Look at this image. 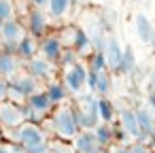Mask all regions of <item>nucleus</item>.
<instances>
[{
    "label": "nucleus",
    "instance_id": "42",
    "mask_svg": "<svg viewBox=\"0 0 155 153\" xmlns=\"http://www.w3.org/2000/svg\"><path fill=\"white\" fill-rule=\"evenodd\" d=\"M74 153H79V151H74Z\"/></svg>",
    "mask_w": 155,
    "mask_h": 153
},
{
    "label": "nucleus",
    "instance_id": "18",
    "mask_svg": "<svg viewBox=\"0 0 155 153\" xmlns=\"http://www.w3.org/2000/svg\"><path fill=\"white\" fill-rule=\"evenodd\" d=\"M72 49H74L79 55H91V53H94V51H91V49H94V43H91V36H89V32H87V30L77 28Z\"/></svg>",
    "mask_w": 155,
    "mask_h": 153
},
{
    "label": "nucleus",
    "instance_id": "38",
    "mask_svg": "<svg viewBox=\"0 0 155 153\" xmlns=\"http://www.w3.org/2000/svg\"><path fill=\"white\" fill-rule=\"evenodd\" d=\"M151 47H153V51H155V32H153V38H151V43H149Z\"/></svg>",
    "mask_w": 155,
    "mask_h": 153
},
{
    "label": "nucleus",
    "instance_id": "41",
    "mask_svg": "<svg viewBox=\"0 0 155 153\" xmlns=\"http://www.w3.org/2000/svg\"><path fill=\"white\" fill-rule=\"evenodd\" d=\"M19 153H26V151H19Z\"/></svg>",
    "mask_w": 155,
    "mask_h": 153
},
{
    "label": "nucleus",
    "instance_id": "32",
    "mask_svg": "<svg viewBox=\"0 0 155 153\" xmlns=\"http://www.w3.org/2000/svg\"><path fill=\"white\" fill-rule=\"evenodd\" d=\"M149 89H151V91L155 94V68H153V70L149 72Z\"/></svg>",
    "mask_w": 155,
    "mask_h": 153
},
{
    "label": "nucleus",
    "instance_id": "16",
    "mask_svg": "<svg viewBox=\"0 0 155 153\" xmlns=\"http://www.w3.org/2000/svg\"><path fill=\"white\" fill-rule=\"evenodd\" d=\"M72 145H74V149H77L79 153H89L91 149L98 147V138H96L94 130H81L79 136L72 140Z\"/></svg>",
    "mask_w": 155,
    "mask_h": 153
},
{
    "label": "nucleus",
    "instance_id": "20",
    "mask_svg": "<svg viewBox=\"0 0 155 153\" xmlns=\"http://www.w3.org/2000/svg\"><path fill=\"white\" fill-rule=\"evenodd\" d=\"M110 87H113V77H110V72H108V70H102V72H98V77H96V89H94V94H98L100 98H106V96L110 94Z\"/></svg>",
    "mask_w": 155,
    "mask_h": 153
},
{
    "label": "nucleus",
    "instance_id": "15",
    "mask_svg": "<svg viewBox=\"0 0 155 153\" xmlns=\"http://www.w3.org/2000/svg\"><path fill=\"white\" fill-rule=\"evenodd\" d=\"M136 117H138V123H140V130H142L144 138H149L151 134H155V113L149 106L136 108Z\"/></svg>",
    "mask_w": 155,
    "mask_h": 153
},
{
    "label": "nucleus",
    "instance_id": "40",
    "mask_svg": "<svg viewBox=\"0 0 155 153\" xmlns=\"http://www.w3.org/2000/svg\"><path fill=\"white\" fill-rule=\"evenodd\" d=\"M2 24H5V22H0V34H2Z\"/></svg>",
    "mask_w": 155,
    "mask_h": 153
},
{
    "label": "nucleus",
    "instance_id": "27",
    "mask_svg": "<svg viewBox=\"0 0 155 153\" xmlns=\"http://www.w3.org/2000/svg\"><path fill=\"white\" fill-rule=\"evenodd\" d=\"M79 58H81V55H79L72 47H66L64 53H62V60H60V68H72L77 62H81Z\"/></svg>",
    "mask_w": 155,
    "mask_h": 153
},
{
    "label": "nucleus",
    "instance_id": "6",
    "mask_svg": "<svg viewBox=\"0 0 155 153\" xmlns=\"http://www.w3.org/2000/svg\"><path fill=\"white\" fill-rule=\"evenodd\" d=\"M17 140H19V145H24L26 149L47 142L45 130H43L36 121H26V123H21V125L17 128Z\"/></svg>",
    "mask_w": 155,
    "mask_h": 153
},
{
    "label": "nucleus",
    "instance_id": "28",
    "mask_svg": "<svg viewBox=\"0 0 155 153\" xmlns=\"http://www.w3.org/2000/svg\"><path fill=\"white\" fill-rule=\"evenodd\" d=\"M15 15V7L11 0H0V22H9Z\"/></svg>",
    "mask_w": 155,
    "mask_h": 153
},
{
    "label": "nucleus",
    "instance_id": "33",
    "mask_svg": "<svg viewBox=\"0 0 155 153\" xmlns=\"http://www.w3.org/2000/svg\"><path fill=\"white\" fill-rule=\"evenodd\" d=\"M147 102H149V108H151V111L155 113V94H153V91L149 94V98H147Z\"/></svg>",
    "mask_w": 155,
    "mask_h": 153
},
{
    "label": "nucleus",
    "instance_id": "19",
    "mask_svg": "<svg viewBox=\"0 0 155 153\" xmlns=\"http://www.w3.org/2000/svg\"><path fill=\"white\" fill-rule=\"evenodd\" d=\"M136 32H138V38L142 43H151L155 28H153V24L149 22L147 15H136Z\"/></svg>",
    "mask_w": 155,
    "mask_h": 153
},
{
    "label": "nucleus",
    "instance_id": "43",
    "mask_svg": "<svg viewBox=\"0 0 155 153\" xmlns=\"http://www.w3.org/2000/svg\"><path fill=\"white\" fill-rule=\"evenodd\" d=\"M74 2H77V0H74Z\"/></svg>",
    "mask_w": 155,
    "mask_h": 153
},
{
    "label": "nucleus",
    "instance_id": "35",
    "mask_svg": "<svg viewBox=\"0 0 155 153\" xmlns=\"http://www.w3.org/2000/svg\"><path fill=\"white\" fill-rule=\"evenodd\" d=\"M89 153H108V149H104V147H100V145H98V147H96V149H91Z\"/></svg>",
    "mask_w": 155,
    "mask_h": 153
},
{
    "label": "nucleus",
    "instance_id": "22",
    "mask_svg": "<svg viewBox=\"0 0 155 153\" xmlns=\"http://www.w3.org/2000/svg\"><path fill=\"white\" fill-rule=\"evenodd\" d=\"M98 117L104 123H113L115 121V104L108 98H100L98 96Z\"/></svg>",
    "mask_w": 155,
    "mask_h": 153
},
{
    "label": "nucleus",
    "instance_id": "11",
    "mask_svg": "<svg viewBox=\"0 0 155 153\" xmlns=\"http://www.w3.org/2000/svg\"><path fill=\"white\" fill-rule=\"evenodd\" d=\"M28 30H30V34L34 36V38H43V36H47V17H45V13L41 11V9H32L30 13H28Z\"/></svg>",
    "mask_w": 155,
    "mask_h": 153
},
{
    "label": "nucleus",
    "instance_id": "29",
    "mask_svg": "<svg viewBox=\"0 0 155 153\" xmlns=\"http://www.w3.org/2000/svg\"><path fill=\"white\" fill-rule=\"evenodd\" d=\"M130 149H132V153H155L147 140H134L130 145Z\"/></svg>",
    "mask_w": 155,
    "mask_h": 153
},
{
    "label": "nucleus",
    "instance_id": "9",
    "mask_svg": "<svg viewBox=\"0 0 155 153\" xmlns=\"http://www.w3.org/2000/svg\"><path fill=\"white\" fill-rule=\"evenodd\" d=\"M119 125L132 136V140H147L144 134H142V130H140L136 111H132V108H121V111H119Z\"/></svg>",
    "mask_w": 155,
    "mask_h": 153
},
{
    "label": "nucleus",
    "instance_id": "5",
    "mask_svg": "<svg viewBox=\"0 0 155 153\" xmlns=\"http://www.w3.org/2000/svg\"><path fill=\"white\" fill-rule=\"evenodd\" d=\"M0 123H2L5 130H13V128H19L21 123H26L24 106L17 102H11V100L0 102Z\"/></svg>",
    "mask_w": 155,
    "mask_h": 153
},
{
    "label": "nucleus",
    "instance_id": "34",
    "mask_svg": "<svg viewBox=\"0 0 155 153\" xmlns=\"http://www.w3.org/2000/svg\"><path fill=\"white\" fill-rule=\"evenodd\" d=\"M30 2H32L34 9H41V7H45V5L49 2V0H30Z\"/></svg>",
    "mask_w": 155,
    "mask_h": 153
},
{
    "label": "nucleus",
    "instance_id": "4",
    "mask_svg": "<svg viewBox=\"0 0 155 153\" xmlns=\"http://www.w3.org/2000/svg\"><path fill=\"white\" fill-rule=\"evenodd\" d=\"M26 28L21 26V22H17L15 17L2 24V34H0V41H2V51H15L17 45L26 38Z\"/></svg>",
    "mask_w": 155,
    "mask_h": 153
},
{
    "label": "nucleus",
    "instance_id": "39",
    "mask_svg": "<svg viewBox=\"0 0 155 153\" xmlns=\"http://www.w3.org/2000/svg\"><path fill=\"white\" fill-rule=\"evenodd\" d=\"M2 134H5V128H2V123H0V138H2Z\"/></svg>",
    "mask_w": 155,
    "mask_h": 153
},
{
    "label": "nucleus",
    "instance_id": "8",
    "mask_svg": "<svg viewBox=\"0 0 155 153\" xmlns=\"http://www.w3.org/2000/svg\"><path fill=\"white\" fill-rule=\"evenodd\" d=\"M26 72L30 77H34L36 81H53L55 75V64H51L49 60H45L43 55L32 58L30 62H26Z\"/></svg>",
    "mask_w": 155,
    "mask_h": 153
},
{
    "label": "nucleus",
    "instance_id": "25",
    "mask_svg": "<svg viewBox=\"0 0 155 153\" xmlns=\"http://www.w3.org/2000/svg\"><path fill=\"white\" fill-rule=\"evenodd\" d=\"M87 66L89 70L94 72H102V70H108V62H106V55L102 51H94L91 55H87Z\"/></svg>",
    "mask_w": 155,
    "mask_h": 153
},
{
    "label": "nucleus",
    "instance_id": "13",
    "mask_svg": "<svg viewBox=\"0 0 155 153\" xmlns=\"http://www.w3.org/2000/svg\"><path fill=\"white\" fill-rule=\"evenodd\" d=\"M104 55H106V62H108V70H115L117 72V68H119V64L123 60V49H121V45H119V41L115 36H108Z\"/></svg>",
    "mask_w": 155,
    "mask_h": 153
},
{
    "label": "nucleus",
    "instance_id": "12",
    "mask_svg": "<svg viewBox=\"0 0 155 153\" xmlns=\"http://www.w3.org/2000/svg\"><path fill=\"white\" fill-rule=\"evenodd\" d=\"M38 47H41V41H38V38H34L32 34H28V36H26V38L17 45L15 55H17L19 60H24V62H30L32 58H36Z\"/></svg>",
    "mask_w": 155,
    "mask_h": 153
},
{
    "label": "nucleus",
    "instance_id": "1",
    "mask_svg": "<svg viewBox=\"0 0 155 153\" xmlns=\"http://www.w3.org/2000/svg\"><path fill=\"white\" fill-rule=\"evenodd\" d=\"M51 123H53L55 138H62L68 142H72L81 132V128L77 123V115H74V106H70V104L55 106V111L51 115Z\"/></svg>",
    "mask_w": 155,
    "mask_h": 153
},
{
    "label": "nucleus",
    "instance_id": "26",
    "mask_svg": "<svg viewBox=\"0 0 155 153\" xmlns=\"http://www.w3.org/2000/svg\"><path fill=\"white\" fill-rule=\"evenodd\" d=\"M74 145L68 142V140H62V138H55L49 142V153H74Z\"/></svg>",
    "mask_w": 155,
    "mask_h": 153
},
{
    "label": "nucleus",
    "instance_id": "31",
    "mask_svg": "<svg viewBox=\"0 0 155 153\" xmlns=\"http://www.w3.org/2000/svg\"><path fill=\"white\" fill-rule=\"evenodd\" d=\"M108 153H132V149H130V145H119V142H115L113 147H108Z\"/></svg>",
    "mask_w": 155,
    "mask_h": 153
},
{
    "label": "nucleus",
    "instance_id": "30",
    "mask_svg": "<svg viewBox=\"0 0 155 153\" xmlns=\"http://www.w3.org/2000/svg\"><path fill=\"white\" fill-rule=\"evenodd\" d=\"M9 79H0V102L9 100Z\"/></svg>",
    "mask_w": 155,
    "mask_h": 153
},
{
    "label": "nucleus",
    "instance_id": "3",
    "mask_svg": "<svg viewBox=\"0 0 155 153\" xmlns=\"http://www.w3.org/2000/svg\"><path fill=\"white\" fill-rule=\"evenodd\" d=\"M87 79H89V66H87V62H77L72 68H66L62 72V81L68 87L70 96H81L83 87L87 85Z\"/></svg>",
    "mask_w": 155,
    "mask_h": 153
},
{
    "label": "nucleus",
    "instance_id": "21",
    "mask_svg": "<svg viewBox=\"0 0 155 153\" xmlns=\"http://www.w3.org/2000/svg\"><path fill=\"white\" fill-rule=\"evenodd\" d=\"M11 81H15V83L21 87V91H24L28 98H30L32 94L41 91V89H38V81H36L34 77H30L28 72H26V75H17V77H15V79H11Z\"/></svg>",
    "mask_w": 155,
    "mask_h": 153
},
{
    "label": "nucleus",
    "instance_id": "24",
    "mask_svg": "<svg viewBox=\"0 0 155 153\" xmlns=\"http://www.w3.org/2000/svg\"><path fill=\"white\" fill-rule=\"evenodd\" d=\"M134 70H136V55H134L132 47H125V49H123V60H121L117 72H121V75H132Z\"/></svg>",
    "mask_w": 155,
    "mask_h": 153
},
{
    "label": "nucleus",
    "instance_id": "36",
    "mask_svg": "<svg viewBox=\"0 0 155 153\" xmlns=\"http://www.w3.org/2000/svg\"><path fill=\"white\" fill-rule=\"evenodd\" d=\"M147 142H149V145H151V149L155 151V134H151V136L147 138Z\"/></svg>",
    "mask_w": 155,
    "mask_h": 153
},
{
    "label": "nucleus",
    "instance_id": "14",
    "mask_svg": "<svg viewBox=\"0 0 155 153\" xmlns=\"http://www.w3.org/2000/svg\"><path fill=\"white\" fill-rule=\"evenodd\" d=\"M45 91H47L49 100L53 102V106H62V104H66V102H68V96H70L68 87L64 85V81H49V85H47Z\"/></svg>",
    "mask_w": 155,
    "mask_h": 153
},
{
    "label": "nucleus",
    "instance_id": "23",
    "mask_svg": "<svg viewBox=\"0 0 155 153\" xmlns=\"http://www.w3.org/2000/svg\"><path fill=\"white\" fill-rule=\"evenodd\" d=\"M72 2H74V0H49L47 5H49V13H51V17L62 19L64 15H68Z\"/></svg>",
    "mask_w": 155,
    "mask_h": 153
},
{
    "label": "nucleus",
    "instance_id": "2",
    "mask_svg": "<svg viewBox=\"0 0 155 153\" xmlns=\"http://www.w3.org/2000/svg\"><path fill=\"white\" fill-rule=\"evenodd\" d=\"M21 106H24V113H26L28 121H38V119H43L47 115H53V111H55L53 102L49 100L47 91H43V89L36 91V94H32Z\"/></svg>",
    "mask_w": 155,
    "mask_h": 153
},
{
    "label": "nucleus",
    "instance_id": "17",
    "mask_svg": "<svg viewBox=\"0 0 155 153\" xmlns=\"http://www.w3.org/2000/svg\"><path fill=\"white\" fill-rule=\"evenodd\" d=\"M94 134H96L100 147L108 149V147L115 145V125H113V123H104V121H100V123L96 125Z\"/></svg>",
    "mask_w": 155,
    "mask_h": 153
},
{
    "label": "nucleus",
    "instance_id": "7",
    "mask_svg": "<svg viewBox=\"0 0 155 153\" xmlns=\"http://www.w3.org/2000/svg\"><path fill=\"white\" fill-rule=\"evenodd\" d=\"M64 49H66V47H64V43H62V38H60V36H55V34H47V36H43V38H41L38 53H41L45 60H49L51 64H60Z\"/></svg>",
    "mask_w": 155,
    "mask_h": 153
},
{
    "label": "nucleus",
    "instance_id": "37",
    "mask_svg": "<svg viewBox=\"0 0 155 153\" xmlns=\"http://www.w3.org/2000/svg\"><path fill=\"white\" fill-rule=\"evenodd\" d=\"M0 153H11V149L7 145H0Z\"/></svg>",
    "mask_w": 155,
    "mask_h": 153
},
{
    "label": "nucleus",
    "instance_id": "10",
    "mask_svg": "<svg viewBox=\"0 0 155 153\" xmlns=\"http://www.w3.org/2000/svg\"><path fill=\"white\" fill-rule=\"evenodd\" d=\"M19 75V58L15 51H0V77L2 79H15Z\"/></svg>",
    "mask_w": 155,
    "mask_h": 153
}]
</instances>
